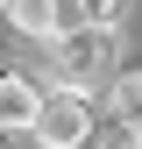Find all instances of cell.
Here are the masks:
<instances>
[{"mask_svg":"<svg viewBox=\"0 0 142 149\" xmlns=\"http://www.w3.org/2000/svg\"><path fill=\"white\" fill-rule=\"evenodd\" d=\"M114 50H121V36L106 22H71L64 36H50V71L71 92H93V85L114 78Z\"/></svg>","mask_w":142,"mask_h":149,"instance_id":"6da1fadb","label":"cell"},{"mask_svg":"<svg viewBox=\"0 0 142 149\" xmlns=\"http://www.w3.org/2000/svg\"><path fill=\"white\" fill-rule=\"evenodd\" d=\"M29 135L43 142V149H78L85 135H93V100H85V92H71V85L43 92V100H36V121H29Z\"/></svg>","mask_w":142,"mask_h":149,"instance_id":"7a4b0ae2","label":"cell"},{"mask_svg":"<svg viewBox=\"0 0 142 149\" xmlns=\"http://www.w3.org/2000/svg\"><path fill=\"white\" fill-rule=\"evenodd\" d=\"M0 7H7L14 36H29V43H50V36H64L71 22H78L71 0H0Z\"/></svg>","mask_w":142,"mask_h":149,"instance_id":"3957f363","label":"cell"},{"mask_svg":"<svg viewBox=\"0 0 142 149\" xmlns=\"http://www.w3.org/2000/svg\"><path fill=\"white\" fill-rule=\"evenodd\" d=\"M36 100H43V85H36V78H22V71H0V135H29Z\"/></svg>","mask_w":142,"mask_h":149,"instance_id":"277c9868","label":"cell"},{"mask_svg":"<svg viewBox=\"0 0 142 149\" xmlns=\"http://www.w3.org/2000/svg\"><path fill=\"white\" fill-rule=\"evenodd\" d=\"M106 114L142 142V71H114V78H106Z\"/></svg>","mask_w":142,"mask_h":149,"instance_id":"5b68a950","label":"cell"},{"mask_svg":"<svg viewBox=\"0 0 142 149\" xmlns=\"http://www.w3.org/2000/svg\"><path fill=\"white\" fill-rule=\"evenodd\" d=\"M71 7H78V22H106V29H121L128 0H71Z\"/></svg>","mask_w":142,"mask_h":149,"instance_id":"8992f818","label":"cell"}]
</instances>
